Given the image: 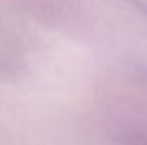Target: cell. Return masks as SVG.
<instances>
[{
  "label": "cell",
  "instance_id": "cell-1",
  "mask_svg": "<svg viewBox=\"0 0 147 145\" xmlns=\"http://www.w3.org/2000/svg\"><path fill=\"white\" fill-rule=\"evenodd\" d=\"M130 2H132L134 6H138V7H140V9L147 15V0H130Z\"/></svg>",
  "mask_w": 147,
  "mask_h": 145
}]
</instances>
